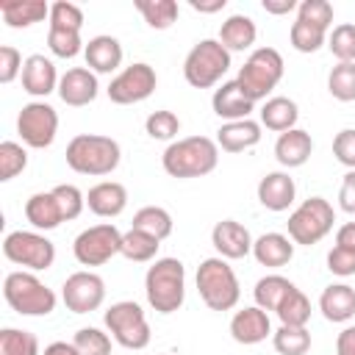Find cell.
<instances>
[{"label":"cell","mask_w":355,"mask_h":355,"mask_svg":"<svg viewBox=\"0 0 355 355\" xmlns=\"http://www.w3.org/2000/svg\"><path fill=\"white\" fill-rule=\"evenodd\" d=\"M119 144L111 136L78 133L67 144V166L78 175H111L119 166Z\"/></svg>","instance_id":"6da1fadb"},{"label":"cell","mask_w":355,"mask_h":355,"mask_svg":"<svg viewBox=\"0 0 355 355\" xmlns=\"http://www.w3.org/2000/svg\"><path fill=\"white\" fill-rule=\"evenodd\" d=\"M219 150L208 136H189L172 141L164 153V169L172 178H202L216 169Z\"/></svg>","instance_id":"7a4b0ae2"},{"label":"cell","mask_w":355,"mask_h":355,"mask_svg":"<svg viewBox=\"0 0 355 355\" xmlns=\"http://www.w3.org/2000/svg\"><path fill=\"white\" fill-rule=\"evenodd\" d=\"M147 302L158 313H172L183 305L186 297V269L178 258H161L147 269L144 277Z\"/></svg>","instance_id":"3957f363"},{"label":"cell","mask_w":355,"mask_h":355,"mask_svg":"<svg viewBox=\"0 0 355 355\" xmlns=\"http://www.w3.org/2000/svg\"><path fill=\"white\" fill-rule=\"evenodd\" d=\"M280 78H283V55L275 47H258L239 69L236 83L241 86L250 103H258L280 83Z\"/></svg>","instance_id":"277c9868"},{"label":"cell","mask_w":355,"mask_h":355,"mask_svg":"<svg viewBox=\"0 0 355 355\" xmlns=\"http://www.w3.org/2000/svg\"><path fill=\"white\" fill-rule=\"evenodd\" d=\"M197 291L211 311H230L239 302V280L222 258H205L197 269Z\"/></svg>","instance_id":"5b68a950"},{"label":"cell","mask_w":355,"mask_h":355,"mask_svg":"<svg viewBox=\"0 0 355 355\" xmlns=\"http://www.w3.org/2000/svg\"><path fill=\"white\" fill-rule=\"evenodd\" d=\"M3 297L22 316H47L55 308V294L28 272H11L3 283Z\"/></svg>","instance_id":"8992f818"},{"label":"cell","mask_w":355,"mask_h":355,"mask_svg":"<svg viewBox=\"0 0 355 355\" xmlns=\"http://www.w3.org/2000/svg\"><path fill=\"white\" fill-rule=\"evenodd\" d=\"M230 69V53L222 42L216 39H202L197 42L183 64V75L194 89H208L214 86L225 72Z\"/></svg>","instance_id":"52a82bcc"},{"label":"cell","mask_w":355,"mask_h":355,"mask_svg":"<svg viewBox=\"0 0 355 355\" xmlns=\"http://www.w3.org/2000/svg\"><path fill=\"white\" fill-rule=\"evenodd\" d=\"M336 216H333V205L324 197H308L291 216H288V236L297 244H316L319 239H324L333 227Z\"/></svg>","instance_id":"ba28073f"},{"label":"cell","mask_w":355,"mask_h":355,"mask_svg":"<svg viewBox=\"0 0 355 355\" xmlns=\"http://www.w3.org/2000/svg\"><path fill=\"white\" fill-rule=\"evenodd\" d=\"M105 327L125 349H144L150 344V324L136 302H116L105 311Z\"/></svg>","instance_id":"9c48e42d"},{"label":"cell","mask_w":355,"mask_h":355,"mask_svg":"<svg viewBox=\"0 0 355 355\" xmlns=\"http://www.w3.org/2000/svg\"><path fill=\"white\" fill-rule=\"evenodd\" d=\"M3 255H6L11 263L31 266V269L42 272V269H50V266H53V261H55V247H53V241H47V239L39 236V233L17 230V233H8V236H6V241H3Z\"/></svg>","instance_id":"30bf717a"},{"label":"cell","mask_w":355,"mask_h":355,"mask_svg":"<svg viewBox=\"0 0 355 355\" xmlns=\"http://www.w3.org/2000/svg\"><path fill=\"white\" fill-rule=\"evenodd\" d=\"M72 250L83 266H100L122 250V233L114 225H94L75 239Z\"/></svg>","instance_id":"8fae6325"},{"label":"cell","mask_w":355,"mask_h":355,"mask_svg":"<svg viewBox=\"0 0 355 355\" xmlns=\"http://www.w3.org/2000/svg\"><path fill=\"white\" fill-rule=\"evenodd\" d=\"M17 130L28 147H50L58 130V114L47 103H28L17 116Z\"/></svg>","instance_id":"7c38bea8"},{"label":"cell","mask_w":355,"mask_h":355,"mask_svg":"<svg viewBox=\"0 0 355 355\" xmlns=\"http://www.w3.org/2000/svg\"><path fill=\"white\" fill-rule=\"evenodd\" d=\"M155 69L150 64H130L125 72H119L108 86V100L116 105H133L147 100L155 92Z\"/></svg>","instance_id":"4fadbf2b"},{"label":"cell","mask_w":355,"mask_h":355,"mask_svg":"<svg viewBox=\"0 0 355 355\" xmlns=\"http://www.w3.org/2000/svg\"><path fill=\"white\" fill-rule=\"evenodd\" d=\"M61 297H64V305L72 313H89V311H97L103 305L105 283L94 272H75L64 280Z\"/></svg>","instance_id":"5bb4252c"},{"label":"cell","mask_w":355,"mask_h":355,"mask_svg":"<svg viewBox=\"0 0 355 355\" xmlns=\"http://www.w3.org/2000/svg\"><path fill=\"white\" fill-rule=\"evenodd\" d=\"M211 241H214L216 252H219L222 258H230V261L244 258V255L252 250V244H255V241L250 239V230H247L241 222H236V219H222V222H216L214 230H211Z\"/></svg>","instance_id":"9a60e30c"},{"label":"cell","mask_w":355,"mask_h":355,"mask_svg":"<svg viewBox=\"0 0 355 355\" xmlns=\"http://www.w3.org/2000/svg\"><path fill=\"white\" fill-rule=\"evenodd\" d=\"M58 94H61V100H64L67 105H75V108L89 105V103L97 97V78H94L89 69L75 67V69H69V72L61 78Z\"/></svg>","instance_id":"2e32d148"},{"label":"cell","mask_w":355,"mask_h":355,"mask_svg":"<svg viewBox=\"0 0 355 355\" xmlns=\"http://www.w3.org/2000/svg\"><path fill=\"white\" fill-rule=\"evenodd\" d=\"M86 205L92 214L97 216H119L128 205V191L122 183H114V180H105V183H97L89 189L86 194Z\"/></svg>","instance_id":"e0dca14e"},{"label":"cell","mask_w":355,"mask_h":355,"mask_svg":"<svg viewBox=\"0 0 355 355\" xmlns=\"http://www.w3.org/2000/svg\"><path fill=\"white\" fill-rule=\"evenodd\" d=\"M211 105H214V114L216 116H222L227 122H239V119H247L250 116V111H252L255 103H250L244 97V92H241V86L236 80H227V83H222V89L214 92Z\"/></svg>","instance_id":"ac0fdd59"},{"label":"cell","mask_w":355,"mask_h":355,"mask_svg":"<svg viewBox=\"0 0 355 355\" xmlns=\"http://www.w3.org/2000/svg\"><path fill=\"white\" fill-rule=\"evenodd\" d=\"M294 194H297L294 180L288 175H283V172H269L258 183V200L269 211H286L294 202Z\"/></svg>","instance_id":"d6986e66"},{"label":"cell","mask_w":355,"mask_h":355,"mask_svg":"<svg viewBox=\"0 0 355 355\" xmlns=\"http://www.w3.org/2000/svg\"><path fill=\"white\" fill-rule=\"evenodd\" d=\"M230 336L239 344H258L269 336V316L263 308H244L230 319Z\"/></svg>","instance_id":"ffe728a7"},{"label":"cell","mask_w":355,"mask_h":355,"mask_svg":"<svg viewBox=\"0 0 355 355\" xmlns=\"http://www.w3.org/2000/svg\"><path fill=\"white\" fill-rule=\"evenodd\" d=\"M261 141V128L252 119H239V122H227L216 130V144L225 153H244L250 147H255Z\"/></svg>","instance_id":"44dd1931"},{"label":"cell","mask_w":355,"mask_h":355,"mask_svg":"<svg viewBox=\"0 0 355 355\" xmlns=\"http://www.w3.org/2000/svg\"><path fill=\"white\" fill-rule=\"evenodd\" d=\"M22 86L33 97H47L55 89V67L44 55H31L22 64Z\"/></svg>","instance_id":"7402d4cb"},{"label":"cell","mask_w":355,"mask_h":355,"mask_svg":"<svg viewBox=\"0 0 355 355\" xmlns=\"http://www.w3.org/2000/svg\"><path fill=\"white\" fill-rule=\"evenodd\" d=\"M311 150H313V141H311L308 130H300V128L280 133V139L275 144V155L283 166H302L311 158Z\"/></svg>","instance_id":"603a6c76"},{"label":"cell","mask_w":355,"mask_h":355,"mask_svg":"<svg viewBox=\"0 0 355 355\" xmlns=\"http://www.w3.org/2000/svg\"><path fill=\"white\" fill-rule=\"evenodd\" d=\"M319 308L327 322H347L355 316V291L344 283L327 286L319 297Z\"/></svg>","instance_id":"cb8c5ba5"},{"label":"cell","mask_w":355,"mask_h":355,"mask_svg":"<svg viewBox=\"0 0 355 355\" xmlns=\"http://www.w3.org/2000/svg\"><path fill=\"white\" fill-rule=\"evenodd\" d=\"M0 14L11 28H28L50 17V6L42 0H0Z\"/></svg>","instance_id":"d4e9b609"},{"label":"cell","mask_w":355,"mask_h":355,"mask_svg":"<svg viewBox=\"0 0 355 355\" xmlns=\"http://www.w3.org/2000/svg\"><path fill=\"white\" fill-rule=\"evenodd\" d=\"M25 216H28V222H31L33 227H39V230H53V227H58V225L64 222L61 208H58V200H55L53 191H39V194H33V197L25 202Z\"/></svg>","instance_id":"484cf974"},{"label":"cell","mask_w":355,"mask_h":355,"mask_svg":"<svg viewBox=\"0 0 355 355\" xmlns=\"http://www.w3.org/2000/svg\"><path fill=\"white\" fill-rule=\"evenodd\" d=\"M86 64L94 72H114L122 64V44L114 36H94L86 44Z\"/></svg>","instance_id":"4316f807"},{"label":"cell","mask_w":355,"mask_h":355,"mask_svg":"<svg viewBox=\"0 0 355 355\" xmlns=\"http://www.w3.org/2000/svg\"><path fill=\"white\" fill-rule=\"evenodd\" d=\"M252 252H255L261 266H275L277 269V266H286L294 258V244L283 233H263L252 244Z\"/></svg>","instance_id":"83f0119b"},{"label":"cell","mask_w":355,"mask_h":355,"mask_svg":"<svg viewBox=\"0 0 355 355\" xmlns=\"http://www.w3.org/2000/svg\"><path fill=\"white\" fill-rule=\"evenodd\" d=\"M255 36H258L255 22L250 17H244V14H236V17L225 19L222 28H219V42L227 47V53L230 50H247V47H252Z\"/></svg>","instance_id":"f1b7e54d"},{"label":"cell","mask_w":355,"mask_h":355,"mask_svg":"<svg viewBox=\"0 0 355 355\" xmlns=\"http://www.w3.org/2000/svg\"><path fill=\"white\" fill-rule=\"evenodd\" d=\"M297 116H300L297 103L288 100V97H272V100H266V105L261 108V122H263L269 130H277V133L294 130Z\"/></svg>","instance_id":"f546056e"},{"label":"cell","mask_w":355,"mask_h":355,"mask_svg":"<svg viewBox=\"0 0 355 355\" xmlns=\"http://www.w3.org/2000/svg\"><path fill=\"white\" fill-rule=\"evenodd\" d=\"M291 288H294L291 280H286V277H280V275H266V277H261V280L255 283V302H258V308H263V311H277L280 302L286 300V294H288Z\"/></svg>","instance_id":"4dcf8cb0"},{"label":"cell","mask_w":355,"mask_h":355,"mask_svg":"<svg viewBox=\"0 0 355 355\" xmlns=\"http://www.w3.org/2000/svg\"><path fill=\"white\" fill-rule=\"evenodd\" d=\"M136 8L144 17V22L155 31H166L178 19V3L175 0H136Z\"/></svg>","instance_id":"1f68e13d"},{"label":"cell","mask_w":355,"mask_h":355,"mask_svg":"<svg viewBox=\"0 0 355 355\" xmlns=\"http://www.w3.org/2000/svg\"><path fill=\"white\" fill-rule=\"evenodd\" d=\"M133 230H141V233H147V236L161 241V239H166L172 233V216L164 208H158V205H147V208L136 211Z\"/></svg>","instance_id":"d6a6232c"},{"label":"cell","mask_w":355,"mask_h":355,"mask_svg":"<svg viewBox=\"0 0 355 355\" xmlns=\"http://www.w3.org/2000/svg\"><path fill=\"white\" fill-rule=\"evenodd\" d=\"M277 316H280V322L288 324V327H305L308 319H311V302H308V297L294 286V288L286 294V300L280 302Z\"/></svg>","instance_id":"836d02e7"},{"label":"cell","mask_w":355,"mask_h":355,"mask_svg":"<svg viewBox=\"0 0 355 355\" xmlns=\"http://www.w3.org/2000/svg\"><path fill=\"white\" fill-rule=\"evenodd\" d=\"M158 239H153V236H147V233H141V230H128V233H122V255L128 258V261H150V258H155V252H158Z\"/></svg>","instance_id":"e575fe53"},{"label":"cell","mask_w":355,"mask_h":355,"mask_svg":"<svg viewBox=\"0 0 355 355\" xmlns=\"http://www.w3.org/2000/svg\"><path fill=\"white\" fill-rule=\"evenodd\" d=\"M0 355H39V341L28 330H0Z\"/></svg>","instance_id":"d590c367"},{"label":"cell","mask_w":355,"mask_h":355,"mask_svg":"<svg viewBox=\"0 0 355 355\" xmlns=\"http://www.w3.org/2000/svg\"><path fill=\"white\" fill-rule=\"evenodd\" d=\"M275 349L280 355H305L311 349V333L305 327L280 324V330L275 333Z\"/></svg>","instance_id":"8d00e7d4"},{"label":"cell","mask_w":355,"mask_h":355,"mask_svg":"<svg viewBox=\"0 0 355 355\" xmlns=\"http://www.w3.org/2000/svg\"><path fill=\"white\" fill-rule=\"evenodd\" d=\"M327 89L336 100L352 103L355 100V64H336L327 75Z\"/></svg>","instance_id":"74e56055"},{"label":"cell","mask_w":355,"mask_h":355,"mask_svg":"<svg viewBox=\"0 0 355 355\" xmlns=\"http://www.w3.org/2000/svg\"><path fill=\"white\" fill-rule=\"evenodd\" d=\"M324 33H327L324 28L297 19V22L291 25V44H294V50H300V53H316V50L324 44Z\"/></svg>","instance_id":"f35d334b"},{"label":"cell","mask_w":355,"mask_h":355,"mask_svg":"<svg viewBox=\"0 0 355 355\" xmlns=\"http://www.w3.org/2000/svg\"><path fill=\"white\" fill-rule=\"evenodd\" d=\"M327 47L338 58V64H355V25H336Z\"/></svg>","instance_id":"ab89813d"},{"label":"cell","mask_w":355,"mask_h":355,"mask_svg":"<svg viewBox=\"0 0 355 355\" xmlns=\"http://www.w3.org/2000/svg\"><path fill=\"white\" fill-rule=\"evenodd\" d=\"M25 166H28V153L17 141H3L0 144V180L6 183L17 178Z\"/></svg>","instance_id":"60d3db41"},{"label":"cell","mask_w":355,"mask_h":355,"mask_svg":"<svg viewBox=\"0 0 355 355\" xmlns=\"http://www.w3.org/2000/svg\"><path fill=\"white\" fill-rule=\"evenodd\" d=\"M75 349L80 355H111V338L105 333H100L97 327H83L75 333L72 338Z\"/></svg>","instance_id":"b9f144b4"},{"label":"cell","mask_w":355,"mask_h":355,"mask_svg":"<svg viewBox=\"0 0 355 355\" xmlns=\"http://www.w3.org/2000/svg\"><path fill=\"white\" fill-rule=\"evenodd\" d=\"M144 128H147V136H150V139L169 141V139L178 136V130H180V119H178L172 111H153V114L147 116Z\"/></svg>","instance_id":"7bdbcfd3"},{"label":"cell","mask_w":355,"mask_h":355,"mask_svg":"<svg viewBox=\"0 0 355 355\" xmlns=\"http://www.w3.org/2000/svg\"><path fill=\"white\" fill-rule=\"evenodd\" d=\"M83 25V11L75 3L58 0L50 6V28H61V31H78L80 33Z\"/></svg>","instance_id":"ee69618b"},{"label":"cell","mask_w":355,"mask_h":355,"mask_svg":"<svg viewBox=\"0 0 355 355\" xmlns=\"http://www.w3.org/2000/svg\"><path fill=\"white\" fill-rule=\"evenodd\" d=\"M53 194H55V200H58V208H61V216H64V222H69V219H78L80 216V211H83V194H80V189L78 186H69V183H61V186H55L53 189Z\"/></svg>","instance_id":"f6af8a7d"},{"label":"cell","mask_w":355,"mask_h":355,"mask_svg":"<svg viewBox=\"0 0 355 355\" xmlns=\"http://www.w3.org/2000/svg\"><path fill=\"white\" fill-rule=\"evenodd\" d=\"M47 44L58 58H72L80 53V33L78 31H61V28H50L47 33Z\"/></svg>","instance_id":"bcb514c9"},{"label":"cell","mask_w":355,"mask_h":355,"mask_svg":"<svg viewBox=\"0 0 355 355\" xmlns=\"http://www.w3.org/2000/svg\"><path fill=\"white\" fill-rule=\"evenodd\" d=\"M297 19H302V22H311V25H319V28H324L327 31V25L333 22V6L327 3V0H302L300 6H297Z\"/></svg>","instance_id":"7dc6e473"},{"label":"cell","mask_w":355,"mask_h":355,"mask_svg":"<svg viewBox=\"0 0 355 355\" xmlns=\"http://www.w3.org/2000/svg\"><path fill=\"white\" fill-rule=\"evenodd\" d=\"M327 269H330L333 275H338V277L355 275V250L336 244V247L327 252Z\"/></svg>","instance_id":"c3c4849f"},{"label":"cell","mask_w":355,"mask_h":355,"mask_svg":"<svg viewBox=\"0 0 355 355\" xmlns=\"http://www.w3.org/2000/svg\"><path fill=\"white\" fill-rule=\"evenodd\" d=\"M22 55L14 47H0V83H11L22 72Z\"/></svg>","instance_id":"681fc988"},{"label":"cell","mask_w":355,"mask_h":355,"mask_svg":"<svg viewBox=\"0 0 355 355\" xmlns=\"http://www.w3.org/2000/svg\"><path fill=\"white\" fill-rule=\"evenodd\" d=\"M333 153L344 166H349L355 172V130H341L333 139Z\"/></svg>","instance_id":"f907efd6"},{"label":"cell","mask_w":355,"mask_h":355,"mask_svg":"<svg viewBox=\"0 0 355 355\" xmlns=\"http://www.w3.org/2000/svg\"><path fill=\"white\" fill-rule=\"evenodd\" d=\"M338 200H341V208H344L347 214H355V172H347V175H344Z\"/></svg>","instance_id":"816d5d0a"},{"label":"cell","mask_w":355,"mask_h":355,"mask_svg":"<svg viewBox=\"0 0 355 355\" xmlns=\"http://www.w3.org/2000/svg\"><path fill=\"white\" fill-rule=\"evenodd\" d=\"M336 355H355V327H347L338 333Z\"/></svg>","instance_id":"f5cc1de1"},{"label":"cell","mask_w":355,"mask_h":355,"mask_svg":"<svg viewBox=\"0 0 355 355\" xmlns=\"http://www.w3.org/2000/svg\"><path fill=\"white\" fill-rule=\"evenodd\" d=\"M336 244H338V247H352V250H355V222H347V225L338 227V233H336Z\"/></svg>","instance_id":"db71d44e"},{"label":"cell","mask_w":355,"mask_h":355,"mask_svg":"<svg viewBox=\"0 0 355 355\" xmlns=\"http://www.w3.org/2000/svg\"><path fill=\"white\" fill-rule=\"evenodd\" d=\"M294 8H297L294 0H263V11L266 14H288Z\"/></svg>","instance_id":"11a10c76"},{"label":"cell","mask_w":355,"mask_h":355,"mask_svg":"<svg viewBox=\"0 0 355 355\" xmlns=\"http://www.w3.org/2000/svg\"><path fill=\"white\" fill-rule=\"evenodd\" d=\"M44 355H80V352L75 349V344L55 341V344H47V347H44Z\"/></svg>","instance_id":"9f6ffc18"},{"label":"cell","mask_w":355,"mask_h":355,"mask_svg":"<svg viewBox=\"0 0 355 355\" xmlns=\"http://www.w3.org/2000/svg\"><path fill=\"white\" fill-rule=\"evenodd\" d=\"M191 8H194V11H200V14H214V11H222V8H225V0H211V3L191 0Z\"/></svg>","instance_id":"6f0895ef"},{"label":"cell","mask_w":355,"mask_h":355,"mask_svg":"<svg viewBox=\"0 0 355 355\" xmlns=\"http://www.w3.org/2000/svg\"><path fill=\"white\" fill-rule=\"evenodd\" d=\"M164 355H166V352H164Z\"/></svg>","instance_id":"680465c9"}]
</instances>
